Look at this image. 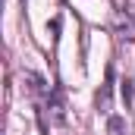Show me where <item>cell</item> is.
I'll list each match as a JSON object with an SVG mask.
<instances>
[{
  "label": "cell",
  "instance_id": "cell-1",
  "mask_svg": "<svg viewBox=\"0 0 135 135\" xmlns=\"http://www.w3.org/2000/svg\"><path fill=\"white\" fill-rule=\"evenodd\" d=\"M113 25H116V35H119V38H126V41H132V44H135V16H132V13L116 9Z\"/></svg>",
  "mask_w": 135,
  "mask_h": 135
},
{
  "label": "cell",
  "instance_id": "cell-2",
  "mask_svg": "<svg viewBox=\"0 0 135 135\" xmlns=\"http://www.w3.org/2000/svg\"><path fill=\"white\" fill-rule=\"evenodd\" d=\"M110 94H113V63L107 66V72H104V85L101 91H98V113H110Z\"/></svg>",
  "mask_w": 135,
  "mask_h": 135
},
{
  "label": "cell",
  "instance_id": "cell-3",
  "mask_svg": "<svg viewBox=\"0 0 135 135\" xmlns=\"http://www.w3.org/2000/svg\"><path fill=\"white\" fill-rule=\"evenodd\" d=\"M123 104H126V110L135 104V82L132 79H123Z\"/></svg>",
  "mask_w": 135,
  "mask_h": 135
}]
</instances>
